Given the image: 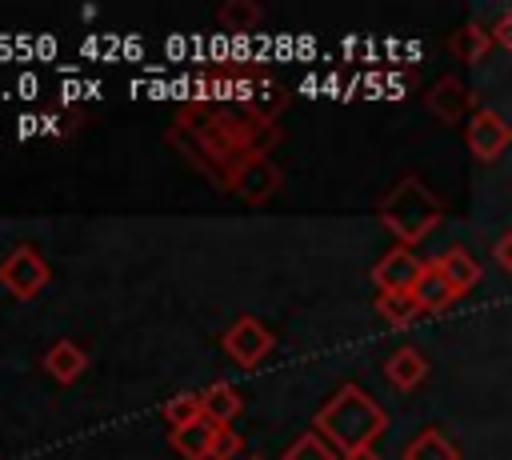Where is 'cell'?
Listing matches in <instances>:
<instances>
[{
	"instance_id": "6da1fadb",
	"label": "cell",
	"mask_w": 512,
	"mask_h": 460,
	"mask_svg": "<svg viewBox=\"0 0 512 460\" xmlns=\"http://www.w3.org/2000/svg\"><path fill=\"white\" fill-rule=\"evenodd\" d=\"M172 132H192L188 156L212 172L220 184H228V176L248 160V156H268V144L276 140L272 120H260L256 112H224V108H184Z\"/></svg>"
},
{
	"instance_id": "7a4b0ae2",
	"label": "cell",
	"mask_w": 512,
	"mask_h": 460,
	"mask_svg": "<svg viewBox=\"0 0 512 460\" xmlns=\"http://www.w3.org/2000/svg\"><path fill=\"white\" fill-rule=\"evenodd\" d=\"M388 428V412L360 388V384H340L332 400L316 412V428L340 456L356 448H372V440Z\"/></svg>"
},
{
	"instance_id": "3957f363",
	"label": "cell",
	"mask_w": 512,
	"mask_h": 460,
	"mask_svg": "<svg viewBox=\"0 0 512 460\" xmlns=\"http://www.w3.org/2000/svg\"><path fill=\"white\" fill-rule=\"evenodd\" d=\"M444 208L440 200L428 192V184L420 176H400L392 184V192L380 200V224L396 236V244L412 248L420 244L436 224H440Z\"/></svg>"
},
{
	"instance_id": "277c9868",
	"label": "cell",
	"mask_w": 512,
	"mask_h": 460,
	"mask_svg": "<svg viewBox=\"0 0 512 460\" xmlns=\"http://www.w3.org/2000/svg\"><path fill=\"white\" fill-rule=\"evenodd\" d=\"M0 284H4L16 300L40 296L44 284H48V264H44V256H40L36 248H28V244H16V248L0 260Z\"/></svg>"
},
{
	"instance_id": "5b68a950",
	"label": "cell",
	"mask_w": 512,
	"mask_h": 460,
	"mask_svg": "<svg viewBox=\"0 0 512 460\" xmlns=\"http://www.w3.org/2000/svg\"><path fill=\"white\" fill-rule=\"evenodd\" d=\"M464 140H468V152L480 160V164H492L496 156H504V148L512 144V124L496 112V108H476L464 124Z\"/></svg>"
},
{
	"instance_id": "8992f818",
	"label": "cell",
	"mask_w": 512,
	"mask_h": 460,
	"mask_svg": "<svg viewBox=\"0 0 512 460\" xmlns=\"http://www.w3.org/2000/svg\"><path fill=\"white\" fill-rule=\"evenodd\" d=\"M224 352L240 364V368H256L268 352H272V344H276V336L256 320V316H236L232 320V328L224 332Z\"/></svg>"
},
{
	"instance_id": "52a82bcc",
	"label": "cell",
	"mask_w": 512,
	"mask_h": 460,
	"mask_svg": "<svg viewBox=\"0 0 512 460\" xmlns=\"http://www.w3.org/2000/svg\"><path fill=\"white\" fill-rule=\"evenodd\" d=\"M424 264H428V260H420L412 248L396 244V248H388V252L376 260L372 284H376L380 292H412L416 280H420V272H424Z\"/></svg>"
},
{
	"instance_id": "ba28073f",
	"label": "cell",
	"mask_w": 512,
	"mask_h": 460,
	"mask_svg": "<svg viewBox=\"0 0 512 460\" xmlns=\"http://www.w3.org/2000/svg\"><path fill=\"white\" fill-rule=\"evenodd\" d=\"M228 188L248 200V204H264L276 188H280V168L268 160V156H248L232 176H228Z\"/></svg>"
},
{
	"instance_id": "9c48e42d",
	"label": "cell",
	"mask_w": 512,
	"mask_h": 460,
	"mask_svg": "<svg viewBox=\"0 0 512 460\" xmlns=\"http://www.w3.org/2000/svg\"><path fill=\"white\" fill-rule=\"evenodd\" d=\"M468 108H472V92H468V84H464L460 76H440V80L432 84V92H428V112H432L436 120L460 124Z\"/></svg>"
},
{
	"instance_id": "30bf717a",
	"label": "cell",
	"mask_w": 512,
	"mask_h": 460,
	"mask_svg": "<svg viewBox=\"0 0 512 460\" xmlns=\"http://www.w3.org/2000/svg\"><path fill=\"white\" fill-rule=\"evenodd\" d=\"M384 376H388V384H392L396 392H412V388L424 384V376H428V360H424L420 348L404 344V348H396V352L384 360Z\"/></svg>"
},
{
	"instance_id": "8fae6325",
	"label": "cell",
	"mask_w": 512,
	"mask_h": 460,
	"mask_svg": "<svg viewBox=\"0 0 512 460\" xmlns=\"http://www.w3.org/2000/svg\"><path fill=\"white\" fill-rule=\"evenodd\" d=\"M436 268L444 272V280L452 284V292H456V296L472 292V288L480 284V276H484V272H480V264H476V256H472L468 248H460V244H456V248H444V252L436 256Z\"/></svg>"
},
{
	"instance_id": "7c38bea8",
	"label": "cell",
	"mask_w": 512,
	"mask_h": 460,
	"mask_svg": "<svg viewBox=\"0 0 512 460\" xmlns=\"http://www.w3.org/2000/svg\"><path fill=\"white\" fill-rule=\"evenodd\" d=\"M216 436H220V428L212 424V420H196V424H188V428H176V432H168V440H172V448L184 456V460H212V452H216Z\"/></svg>"
},
{
	"instance_id": "4fadbf2b",
	"label": "cell",
	"mask_w": 512,
	"mask_h": 460,
	"mask_svg": "<svg viewBox=\"0 0 512 460\" xmlns=\"http://www.w3.org/2000/svg\"><path fill=\"white\" fill-rule=\"evenodd\" d=\"M84 368H88V352H84L76 340H56V344L44 352V372H48L56 384H72Z\"/></svg>"
},
{
	"instance_id": "5bb4252c",
	"label": "cell",
	"mask_w": 512,
	"mask_h": 460,
	"mask_svg": "<svg viewBox=\"0 0 512 460\" xmlns=\"http://www.w3.org/2000/svg\"><path fill=\"white\" fill-rule=\"evenodd\" d=\"M200 408H204V420H212L216 428H232V420L240 416L244 400H240V392H236L232 384L216 380V384H208V388L200 392Z\"/></svg>"
},
{
	"instance_id": "9a60e30c",
	"label": "cell",
	"mask_w": 512,
	"mask_h": 460,
	"mask_svg": "<svg viewBox=\"0 0 512 460\" xmlns=\"http://www.w3.org/2000/svg\"><path fill=\"white\" fill-rule=\"evenodd\" d=\"M412 296H416L420 312H444L452 300H460V296L452 292V284L444 280V272L436 268V260H428V264H424V272H420V280H416Z\"/></svg>"
},
{
	"instance_id": "2e32d148",
	"label": "cell",
	"mask_w": 512,
	"mask_h": 460,
	"mask_svg": "<svg viewBox=\"0 0 512 460\" xmlns=\"http://www.w3.org/2000/svg\"><path fill=\"white\" fill-rule=\"evenodd\" d=\"M404 460H460V448L448 432L440 428H424L404 444Z\"/></svg>"
},
{
	"instance_id": "e0dca14e",
	"label": "cell",
	"mask_w": 512,
	"mask_h": 460,
	"mask_svg": "<svg viewBox=\"0 0 512 460\" xmlns=\"http://www.w3.org/2000/svg\"><path fill=\"white\" fill-rule=\"evenodd\" d=\"M376 316L392 328H408L420 316V304H416L412 292H380L376 296Z\"/></svg>"
},
{
	"instance_id": "ac0fdd59",
	"label": "cell",
	"mask_w": 512,
	"mask_h": 460,
	"mask_svg": "<svg viewBox=\"0 0 512 460\" xmlns=\"http://www.w3.org/2000/svg\"><path fill=\"white\" fill-rule=\"evenodd\" d=\"M492 44H496V36H492V32H484L480 24H464V28H460V32H452V40H448V48H452L464 64H476Z\"/></svg>"
},
{
	"instance_id": "d6986e66",
	"label": "cell",
	"mask_w": 512,
	"mask_h": 460,
	"mask_svg": "<svg viewBox=\"0 0 512 460\" xmlns=\"http://www.w3.org/2000/svg\"><path fill=\"white\" fill-rule=\"evenodd\" d=\"M160 416L168 420V428H172V432H176V428L196 424V420L204 416V408H200V392H180V396H172V400L160 408Z\"/></svg>"
},
{
	"instance_id": "ffe728a7",
	"label": "cell",
	"mask_w": 512,
	"mask_h": 460,
	"mask_svg": "<svg viewBox=\"0 0 512 460\" xmlns=\"http://www.w3.org/2000/svg\"><path fill=\"white\" fill-rule=\"evenodd\" d=\"M284 460H336V448H332L320 432H304V436H296V440L288 444Z\"/></svg>"
},
{
	"instance_id": "44dd1931",
	"label": "cell",
	"mask_w": 512,
	"mask_h": 460,
	"mask_svg": "<svg viewBox=\"0 0 512 460\" xmlns=\"http://www.w3.org/2000/svg\"><path fill=\"white\" fill-rule=\"evenodd\" d=\"M216 16H220V24H224L228 32H248V28L260 24V8H256L252 0H228Z\"/></svg>"
},
{
	"instance_id": "7402d4cb",
	"label": "cell",
	"mask_w": 512,
	"mask_h": 460,
	"mask_svg": "<svg viewBox=\"0 0 512 460\" xmlns=\"http://www.w3.org/2000/svg\"><path fill=\"white\" fill-rule=\"evenodd\" d=\"M240 448H244V440L232 432V428H220V436H216V452H212V460H236L240 456Z\"/></svg>"
},
{
	"instance_id": "603a6c76",
	"label": "cell",
	"mask_w": 512,
	"mask_h": 460,
	"mask_svg": "<svg viewBox=\"0 0 512 460\" xmlns=\"http://www.w3.org/2000/svg\"><path fill=\"white\" fill-rule=\"evenodd\" d=\"M492 256H496V264H500L504 272H512V228L492 244Z\"/></svg>"
},
{
	"instance_id": "cb8c5ba5",
	"label": "cell",
	"mask_w": 512,
	"mask_h": 460,
	"mask_svg": "<svg viewBox=\"0 0 512 460\" xmlns=\"http://www.w3.org/2000/svg\"><path fill=\"white\" fill-rule=\"evenodd\" d=\"M492 36H496V44H500V48H504V52L512 56V8H508V12L500 16V20H496V28H492Z\"/></svg>"
},
{
	"instance_id": "d4e9b609",
	"label": "cell",
	"mask_w": 512,
	"mask_h": 460,
	"mask_svg": "<svg viewBox=\"0 0 512 460\" xmlns=\"http://www.w3.org/2000/svg\"><path fill=\"white\" fill-rule=\"evenodd\" d=\"M340 460H380V452H376V448H356V452H348V456H340Z\"/></svg>"
},
{
	"instance_id": "484cf974",
	"label": "cell",
	"mask_w": 512,
	"mask_h": 460,
	"mask_svg": "<svg viewBox=\"0 0 512 460\" xmlns=\"http://www.w3.org/2000/svg\"><path fill=\"white\" fill-rule=\"evenodd\" d=\"M252 460H264V456H252Z\"/></svg>"
}]
</instances>
